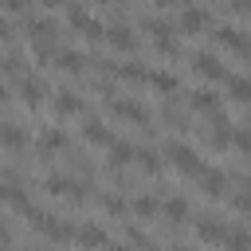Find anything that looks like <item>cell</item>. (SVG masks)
<instances>
[{
    "label": "cell",
    "instance_id": "8fae6325",
    "mask_svg": "<svg viewBox=\"0 0 251 251\" xmlns=\"http://www.w3.org/2000/svg\"><path fill=\"white\" fill-rule=\"evenodd\" d=\"M180 27L184 31H204L208 27V12L204 8H184L180 12Z\"/></svg>",
    "mask_w": 251,
    "mask_h": 251
},
{
    "label": "cell",
    "instance_id": "484cf974",
    "mask_svg": "<svg viewBox=\"0 0 251 251\" xmlns=\"http://www.w3.org/2000/svg\"><path fill=\"white\" fill-rule=\"evenodd\" d=\"M231 141H235V149H243V153L251 149V133H247L243 126H239V129H231Z\"/></svg>",
    "mask_w": 251,
    "mask_h": 251
},
{
    "label": "cell",
    "instance_id": "f1b7e54d",
    "mask_svg": "<svg viewBox=\"0 0 251 251\" xmlns=\"http://www.w3.org/2000/svg\"><path fill=\"white\" fill-rule=\"evenodd\" d=\"M153 39H157V47H161L165 55H176V43H173V35H169V31H165V35H153Z\"/></svg>",
    "mask_w": 251,
    "mask_h": 251
},
{
    "label": "cell",
    "instance_id": "52a82bcc",
    "mask_svg": "<svg viewBox=\"0 0 251 251\" xmlns=\"http://www.w3.org/2000/svg\"><path fill=\"white\" fill-rule=\"evenodd\" d=\"M75 239H78L86 251H94V247H106V231H102L98 224H82V227L75 231Z\"/></svg>",
    "mask_w": 251,
    "mask_h": 251
},
{
    "label": "cell",
    "instance_id": "1f68e13d",
    "mask_svg": "<svg viewBox=\"0 0 251 251\" xmlns=\"http://www.w3.org/2000/svg\"><path fill=\"white\" fill-rule=\"evenodd\" d=\"M231 8L235 12H247V0H231Z\"/></svg>",
    "mask_w": 251,
    "mask_h": 251
},
{
    "label": "cell",
    "instance_id": "7402d4cb",
    "mask_svg": "<svg viewBox=\"0 0 251 251\" xmlns=\"http://www.w3.org/2000/svg\"><path fill=\"white\" fill-rule=\"evenodd\" d=\"M129 157H133V145L129 141H114L110 145V165H126Z\"/></svg>",
    "mask_w": 251,
    "mask_h": 251
},
{
    "label": "cell",
    "instance_id": "d4e9b609",
    "mask_svg": "<svg viewBox=\"0 0 251 251\" xmlns=\"http://www.w3.org/2000/svg\"><path fill=\"white\" fill-rule=\"evenodd\" d=\"M133 153L141 157V165H145L149 173H157V165H161V161H157V149H133Z\"/></svg>",
    "mask_w": 251,
    "mask_h": 251
},
{
    "label": "cell",
    "instance_id": "9a60e30c",
    "mask_svg": "<svg viewBox=\"0 0 251 251\" xmlns=\"http://www.w3.org/2000/svg\"><path fill=\"white\" fill-rule=\"evenodd\" d=\"M161 212H165L169 220H188V200H184V196H169V200L161 204Z\"/></svg>",
    "mask_w": 251,
    "mask_h": 251
},
{
    "label": "cell",
    "instance_id": "ac0fdd59",
    "mask_svg": "<svg viewBox=\"0 0 251 251\" xmlns=\"http://www.w3.org/2000/svg\"><path fill=\"white\" fill-rule=\"evenodd\" d=\"M145 78H149L161 94H173V90H176V75H169V71H153V75H145Z\"/></svg>",
    "mask_w": 251,
    "mask_h": 251
},
{
    "label": "cell",
    "instance_id": "30bf717a",
    "mask_svg": "<svg viewBox=\"0 0 251 251\" xmlns=\"http://www.w3.org/2000/svg\"><path fill=\"white\" fill-rule=\"evenodd\" d=\"M196 235H200L204 243H224V239H227V227H224L220 220H200V224H196Z\"/></svg>",
    "mask_w": 251,
    "mask_h": 251
},
{
    "label": "cell",
    "instance_id": "836d02e7",
    "mask_svg": "<svg viewBox=\"0 0 251 251\" xmlns=\"http://www.w3.org/2000/svg\"><path fill=\"white\" fill-rule=\"evenodd\" d=\"M0 243H8V227H4V220H0Z\"/></svg>",
    "mask_w": 251,
    "mask_h": 251
},
{
    "label": "cell",
    "instance_id": "3957f363",
    "mask_svg": "<svg viewBox=\"0 0 251 251\" xmlns=\"http://www.w3.org/2000/svg\"><path fill=\"white\" fill-rule=\"evenodd\" d=\"M43 188H47L51 196H71V200H82V184H75L71 176H47V180H43Z\"/></svg>",
    "mask_w": 251,
    "mask_h": 251
},
{
    "label": "cell",
    "instance_id": "83f0119b",
    "mask_svg": "<svg viewBox=\"0 0 251 251\" xmlns=\"http://www.w3.org/2000/svg\"><path fill=\"white\" fill-rule=\"evenodd\" d=\"M31 31H35V35H55L59 27H55L51 20H31Z\"/></svg>",
    "mask_w": 251,
    "mask_h": 251
},
{
    "label": "cell",
    "instance_id": "5b68a950",
    "mask_svg": "<svg viewBox=\"0 0 251 251\" xmlns=\"http://www.w3.org/2000/svg\"><path fill=\"white\" fill-rule=\"evenodd\" d=\"M110 110H114V114H122V118H129V122H137V126H145V122H149V110H145V106H137V102H126V98H114V102H110Z\"/></svg>",
    "mask_w": 251,
    "mask_h": 251
},
{
    "label": "cell",
    "instance_id": "5bb4252c",
    "mask_svg": "<svg viewBox=\"0 0 251 251\" xmlns=\"http://www.w3.org/2000/svg\"><path fill=\"white\" fill-rule=\"evenodd\" d=\"M82 137H86V141H98V145H114V133H110L102 122H90V126H82Z\"/></svg>",
    "mask_w": 251,
    "mask_h": 251
},
{
    "label": "cell",
    "instance_id": "2e32d148",
    "mask_svg": "<svg viewBox=\"0 0 251 251\" xmlns=\"http://www.w3.org/2000/svg\"><path fill=\"white\" fill-rule=\"evenodd\" d=\"M224 82H227V90H231V98H235V102H247V98H251V82H247V78H239V75H227Z\"/></svg>",
    "mask_w": 251,
    "mask_h": 251
},
{
    "label": "cell",
    "instance_id": "9c48e42d",
    "mask_svg": "<svg viewBox=\"0 0 251 251\" xmlns=\"http://www.w3.org/2000/svg\"><path fill=\"white\" fill-rule=\"evenodd\" d=\"M43 94H47L43 78H31V75H27V78L20 82V98H24L27 106H39V102H43Z\"/></svg>",
    "mask_w": 251,
    "mask_h": 251
},
{
    "label": "cell",
    "instance_id": "4fadbf2b",
    "mask_svg": "<svg viewBox=\"0 0 251 251\" xmlns=\"http://www.w3.org/2000/svg\"><path fill=\"white\" fill-rule=\"evenodd\" d=\"M192 110L216 114V110H220V94H216V90H196V94H192Z\"/></svg>",
    "mask_w": 251,
    "mask_h": 251
},
{
    "label": "cell",
    "instance_id": "f35d334b",
    "mask_svg": "<svg viewBox=\"0 0 251 251\" xmlns=\"http://www.w3.org/2000/svg\"><path fill=\"white\" fill-rule=\"evenodd\" d=\"M149 251H153V247H149Z\"/></svg>",
    "mask_w": 251,
    "mask_h": 251
},
{
    "label": "cell",
    "instance_id": "6da1fadb",
    "mask_svg": "<svg viewBox=\"0 0 251 251\" xmlns=\"http://www.w3.org/2000/svg\"><path fill=\"white\" fill-rule=\"evenodd\" d=\"M169 157H173V165H176V169H184V173H196V176L204 173V161H200L188 145H180V141H173V145H169Z\"/></svg>",
    "mask_w": 251,
    "mask_h": 251
},
{
    "label": "cell",
    "instance_id": "ffe728a7",
    "mask_svg": "<svg viewBox=\"0 0 251 251\" xmlns=\"http://www.w3.org/2000/svg\"><path fill=\"white\" fill-rule=\"evenodd\" d=\"M110 71H114L118 78H129V82H141V78H145V71H141L137 63H114Z\"/></svg>",
    "mask_w": 251,
    "mask_h": 251
},
{
    "label": "cell",
    "instance_id": "cb8c5ba5",
    "mask_svg": "<svg viewBox=\"0 0 251 251\" xmlns=\"http://www.w3.org/2000/svg\"><path fill=\"white\" fill-rule=\"evenodd\" d=\"M157 208H161V204H157L153 196H137V200H133V212H137V216H157Z\"/></svg>",
    "mask_w": 251,
    "mask_h": 251
},
{
    "label": "cell",
    "instance_id": "f546056e",
    "mask_svg": "<svg viewBox=\"0 0 251 251\" xmlns=\"http://www.w3.org/2000/svg\"><path fill=\"white\" fill-rule=\"evenodd\" d=\"M0 4H4V8H8V12H20V8H24V4H27V0H0Z\"/></svg>",
    "mask_w": 251,
    "mask_h": 251
},
{
    "label": "cell",
    "instance_id": "e0dca14e",
    "mask_svg": "<svg viewBox=\"0 0 251 251\" xmlns=\"http://www.w3.org/2000/svg\"><path fill=\"white\" fill-rule=\"evenodd\" d=\"M0 141H4L8 149H24V145H27V137H24L20 126H0Z\"/></svg>",
    "mask_w": 251,
    "mask_h": 251
},
{
    "label": "cell",
    "instance_id": "74e56055",
    "mask_svg": "<svg viewBox=\"0 0 251 251\" xmlns=\"http://www.w3.org/2000/svg\"><path fill=\"white\" fill-rule=\"evenodd\" d=\"M173 251H188V247H173Z\"/></svg>",
    "mask_w": 251,
    "mask_h": 251
},
{
    "label": "cell",
    "instance_id": "ba28073f",
    "mask_svg": "<svg viewBox=\"0 0 251 251\" xmlns=\"http://www.w3.org/2000/svg\"><path fill=\"white\" fill-rule=\"evenodd\" d=\"M196 71H200V75H208V78H220V82L227 78L224 63H220L216 55H208V51H200V55H196Z\"/></svg>",
    "mask_w": 251,
    "mask_h": 251
},
{
    "label": "cell",
    "instance_id": "e575fe53",
    "mask_svg": "<svg viewBox=\"0 0 251 251\" xmlns=\"http://www.w3.org/2000/svg\"><path fill=\"white\" fill-rule=\"evenodd\" d=\"M43 4H47V8H59V4H63V0H43Z\"/></svg>",
    "mask_w": 251,
    "mask_h": 251
},
{
    "label": "cell",
    "instance_id": "7a4b0ae2",
    "mask_svg": "<svg viewBox=\"0 0 251 251\" xmlns=\"http://www.w3.org/2000/svg\"><path fill=\"white\" fill-rule=\"evenodd\" d=\"M67 16H71V24H75V27H82V35H90V39H98V35H102V24H98V20H90L82 4H71V8H67Z\"/></svg>",
    "mask_w": 251,
    "mask_h": 251
},
{
    "label": "cell",
    "instance_id": "8d00e7d4",
    "mask_svg": "<svg viewBox=\"0 0 251 251\" xmlns=\"http://www.w3.org/2000/svg\"><path fill=\"white\" fill-rule=\"evenodd\" d=\"M157 4H180V0H157Z\"/></svg>",
    "mask_w": 251,
    "mask_h": 251
},
{
    "label": "cell",
    "instance_id": "8992f818",
    "mask_svg": "<svg viewBox=\"0 0 251 251\" xmlns=\"http://www.w3.org/2000/svg\"><path fill=\"white\" fill-rule=\"evenodd\" d=\"M216 39H220L227 51H235V55H247V35H243L239 27H220V31H216Z\"/></svg>",
    "mask_w": 251,
    "mask_h": 251
},
{
    "label": "cell",
    "instance_id": "d6986e66",
    "mask_svg": "<svg viewBox=\"0 0 251 251\" xmlns=\"http://www.w3.org/2000/svg\"><path fill=\"white\" fill-rule=\"evenodd\" d=\"M55 110H59V114H78V110H82V98L71 94V90H63V94L55 98Z\"/></svg>",
    "mask_w": 251,
    "mask_h": 251
},
{
    "label": "cell",
    "instance_id": "603a6c76",
    "mask_svg": "<svg viewBox=\"0 0 251 251\" xmlns=\"http://www.w3.org/2000/svg\"><path fill=\"white\" fill-rule=\"evenodd\" d=\"M67 145V137L59 133V129H43V137H39V149H63Z\"/></svg>",
    "mask_w": 251,
    "mask_h": 251
},
{
    "label": "cell",
    "instance_id": "d590c367",
    "mask_svg": "<svg viewBox=\"0 0 251 251\" xmlns=\"http://www.w3.org/2000/svg\"><path fill=\"white\" fill-rule=\"evenodd\" d=\"M0 102H8V90H4V86H0Z\"/></svg>",
    "mask_w": 251,
    "mask_h": 251
},
{
    "label": "cell",
    "instance_id": "44dd1931",
    "mask_svg": "<svg viewBox=\"0 0 251 251\" xmlns=\"http://www.w3.org/2000/svg\"><path fill=\"white\" fill-rule=\"evenodd\" d=\"M55 63H59L63 71H82V63H86V59H82L78 51H59V55H55Z\"/></svg>",
    "mask_w": 251,
    "mask_h": 251
},
{
    "label": "cell",
    "instance_id": "4dcf8cb0",
    "mask_svg": "<svg viewBox=\"0 0 251 251\" xmlns=\"http://www.w3.org/2000/svg\"><path fill=\"white\" fill-rule=\"evenodd\" d=\"M0 39H12V27H8V20H0Z\"/></svg>",
    "mask_w": 251,
    "mask_h": 251
},
{
    "label": "cell",
    "instance_id": "d6a6232c",
    "mask_svg": "<svg viewBox=\"0 0 251 251\" xmlns=\"http://www.w3.org/2000/svg\"><path fill=\"white\" fill-rule=\"evenodd\" d=\"M106 251H129V247H126V243H110Z\"/></svg>",
    "mask_w": 251,
    "mask_h": 251
},
{
    "label": "cell",
    "instance_id": "7c38bea8",
    "mask_svg": "<svg viewBox=\"0 0 251 251\" xmlns=\"http://www.w3.org/2000/svg\"><path fill=\"white\" fill-rule=\"evenodd\" d=\"M200 180H204V192H208V196H224V192H227V176L216 173V169H204Z\"/></svg>",
    "mask_w": 251,
    "mask_h": 251
},
{
    "label": "cell",
    "instance_id": "277c9868",
    "mask_svg": "<svg viewBox=\"0 0 251 251\" xmlns=\"http://www.w3.org/2000/svg\"><path fill=\"white\" fill-rule=\"evenodd\" d=\"M102 35H106L114 47H122V51H133V43H137V35H133L126 24H110V27H102Z\"/></svg>",
    "mask_w": 251,
    "mask_h": 251
},
{
    "label": "cell",
    "instance_id": "4316f807",
    "mask_svg": "<svg viewBox=\"0 0 251 251\" xmlns=\"http://www.w3.org/2000/svg\"><path fill=\"white\" fill-rule=\"evenodd\" d=\"M102 208L114 212V216H122V212H126V200H122V196H102Z\"/></svg>",
    "mask_w": 251,
    "mask_h": 251
}]
</instances>
